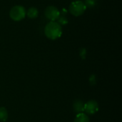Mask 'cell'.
Here are the masks:
<instances>
[{
    "label": "cell",
    "mask_w": 122,
    "mask_h": 122,
    "mask_svg": "<svg viewBox=\"0 0 122 122\" xmlns=\"http://www.w3.org/2000/svg\"><path fill=\"white\" fill-rule=\"evenodd\" d=\"M44 34L48 39L55 40L62 34L61 26L56 21H50L45 26Z\"/></svg>",
    "instance_id": "6da1fadb"
},
{
    "label": "cell",
    "mask_w": 122,
    "mask_h": 122,
    "mask_svg": "<svg viewBox=\"0 0 122 122\" xmlns=\"http://www.w3.org/2000/svg\"><path fill=\"white\" fill-rule=\"evenodd\" d=\"M73 108L74 112L76 113L77 114L80 113H83L84 112V104L82 101L77 99L74 101L73 104Z\"/></svg>",
    "instance_id": "8992f818"
},
{
    "label": "cell",
    "mask_w": 122,
    "mask_h": 122,
    "mask_svg": "<svg viewBox=\"0 0 122 122\" xmlns=\"http://www.w3.org/2000/svg\"><path fill=\"white\" fill-rule=\"evenodd\" d=\"M74 122H89V117L86 114L80 113L76 115Z\"/></svg>",
    "instance_id": "52a82bcc"
},
{
    "label": "cell",
    "mask_w": 122,
    "mask_h": 122,
    "mask_svg": "<svg viewBox=\"0 0 122 122\" xmlns=\"http://www.w3.org/2000/svg\"><path fill=\"white\" fill-rule=\"evenodd\" d=\"M86 7L84 3V1L81 0L74 1L71 3L69 10L71 12V14L75 16H79L82 15L84 11H86Z\"/></svg>",
    "instance_id": "7a4b0ae2"
},
{
    "label": "cell",
    "mask_w": 122,
    "mask_h": 122,
    "mask_svg": "<svg viewBox=\"0 0 122 122\" xmlns=\"http://www.w3.org/2000/svg\"><path fill=\"white\" fill-rule=\"evenodd\" d=\"M8 119V112L4 107H0V122H6Z\"/></svg>",
    "instance_id": "9c48e42d"
},
{
    "label": "cell",
    "mask_w": 122,
    "mask_h": 122,
    "mask_svg": "<svg viewBox=\"0 0 122 122\" xmlns=\"http://www.w3.org/2000/svg\"><path fill=\"white\" fill-rule=\"evenodd\" d=\"M29 18L30 19H35L38 16V10L35 7H31L28 9L27 13H26Z\"/></svg>",
    "instance_id": "ba28073f"
},
{
    "label": "cell",
    "mask_w": 122,
    "mask_h": 122,
    "mask_svg": "<svg viewBox=\"0 0 122 122\" xmlns=\"http://www.w3.org/2000/svg\"><path fill=\"white\" fill-rule=\"evenodd\" d=\"M74 1H78V0H74Z\"/></svg>",
    "instance_id": "5bb4252c"
},
{
    "label": "cell",
    "mask_w": 122,
    "mask_h": 122,
    "mask_svg": "<svg viewBox=\"0 0 122 122\" xmlns=\"http://www.w3.org/2000/svg\"><path fill=\"white\" fill-rule=\"evenodd\" d=\"M84 3L86 8H93L97 5V0H85Z\"/></svg>",
    "instance_id": "8fae6325"
},
{
    "label": "cell",
    "mask_w": 122,
    "mask_h": 122,
    "mask_svg": "<svg viewBox=\"0 0 122 122\" xmlns=\"http://www.w3.org/2000/svg\"><path fill=\"white\" fill-rule=\"evenodd\" d=\"M85 53H86V50H85L84 49H81L80 54H81V57H82L83 59H84V57H85Z\"/></svg>",
    "instance_id": "4fadbf2b"
},
{
    "label": "cell",
    "mask_w": 122,
    "mask_h": 122,
    "mask_svg": "<svg viewBox=\"0 0 122 122\" xmlns=\"http://www.w3.org/2000/svg\"><path fill=\"white\" fill-rule=\"evenodd\" d=\"M9 16L10 18L15 21L22 20L26 16V11L24 7L20 5L13 6L9 11Z\"/></svg>",
    "instance_id": "3957f363"
},
{
    "label": "cell",
    "mask_w": 122,
    "mask_h": 122,
    "mask_svg": "<svg viewBox=\"0 0 122 122\" xmlns=\"http://www.w3.org/2000/svg\"><path fill=\"white\" fill-rule=\"evenodd\" d=\"M59 12H60V14H61V16H65L67 14L68 11H67V10L66 9H62L61 10V11H59Z\"/></svg>",
    "instance_id": "7c38bea8"
},
{
    "label": "cell",
    "mask_w": 122,
    "mask_h": 122,
    "mask_svg": "<svg viewBox=\"0 0 122 122\" xmlns=\"http://www.w3.org/2000/svg\"><path fill=\"white\" fill-rule=\"evenodd\" d=\"M99 110V104L95 100H90L84 104V112L86 114L92 115L97 113Z\"/></svg>",
    "instance_id": "5b68a950"
},
{
    "label": "cell",
    "mask_w": 122,
    "mask_h": 122,
    "mask_svg": "<svg viewBox=\"0 0 122 122\" xmlns=\"http://www.w3.org/2000/svg\"><path fill=\"white\" fill-rule=\"evenodd\" d=\"M45 16L51 21H55L60 16V12L56 7L54 6H49L45 9Z\"/></svg>",
    "instance_id": "277c9868"
},
{
    "label": "cell",
    "mask_w": 122,
    "mask_h": 122,
    "mask_svg": "<svg viewBox=\"0 0 122 122\" xmlns=\"http://www.w3.org/2000/svg\"><path fill=\"white\" fill-rule=\"evenodd\" d=\"M57 23L59 25H66L68 24V19L65 16H59L57 19Z\"/></svg>",
    "instance_id": "30bf717a"
}]
</instances>
